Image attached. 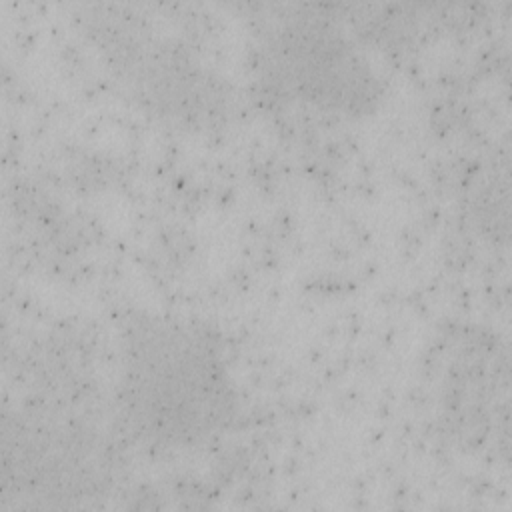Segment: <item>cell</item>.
<instances>
[{
    "label": "cell",
    "mask_w": 512,
    "mask_h": 512,
    "mask_svg": "<svg viewBox=\"0 0 512 512\" xmlns=\"http://www.w3.org/2000/svg\"><path fill=\"white\" fill-rule=\"evenodd\" d=\"M104 66L142 110L186 128H208L230 112V94L178 42L128 16H90Z\"/></svg>",
    "instance_id": "cell-3"
},
{
    "label": "cell",
    "mask_w": 512,
    "mask_h": 512,
    "mask_svg": "<svg viewBox=\"0 0 512 512\" xmlns=\"http://www.w3.org/2000/svg\"><path fill=\"white\" fill-rule=\"evenodd\" d=\"M118 412L150 448H196L230 428L238 390L224 342L206 322L152 312L120 336Z\"/></svg>",
    "instance_id": "cell-1"
},
{
    "label": "cell",
    "mask_w": 512,
    "mask_h": 512,
    "mask_svg": "<svg viewBox=\"0 0 512 512\" xmlns=\"http://www.w3.org/2000/svg\"><path fill=\"white\" fill-rule=\"evenodd\" d=\"M256 64L280 96L322 114L362 118L384 96L364 50L330 16H276L260 32Z\"/></svg>",
    "instance_id": "cell-2"
}]
</instances>
